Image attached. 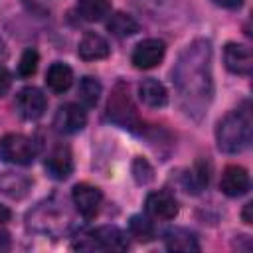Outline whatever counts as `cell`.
<instances>
[{"instance_id":"cell-1","label":"cell","mask_w":253,"mask_h":253,"mask_svg":"<svg viewBox=\"0 0 253 253\" xmlns=\"http://www.w3.org/2000/svg\"><path fill=\"white\" fill-rule=\"evenodd\" d=\"M172 79L184 113L200 121L208 111L213 95L211 45L208 40H194L182 49L178 61L174 63Z\"/></svg>"},{"instance_id":"cell-2","label":"cell","mask_w":253,"mask_h":253,"mask_svg":"<svg viewBox=\"0 0 253 253\" xmlns=\"http://www.w3.org/2000/svg\"><path fill=\"white\" fill-rule=\"evenodd\" d=\"M217 148L225 154L243 152L251 142V115L247 109L227 113L215 128Z\"/></svg>"},{"instance_id":"cell-3","label":"cell","mask_w":253,"mask_h":253,"mask_svg":"<svg viewBox=\"0 0 253 253\" xmlns=\"http://www.w3.org/2000/svg\"><path fill=\"white\" fill-rule=\"evenodd\" d=\"M73 249L79 251H125L128 249L126 235L117 225H103L85 233L73 241Z\"/></svg>"},{"instance_id":"cell-4","label":"cell","mask_w":253,"mask_h":253,"mask_svg":"<svg viewBox=\"0 0 253 253\" xmlns=\"http://www.w3.org/2000/svg\"><path fill=\"white\" fill-rule=\"evenodd\" d=\"M107 115L115 125H119L123 128L136 130L140 126V117L136 113V107L130 101L128 85L125 81H119L115 85L113 95H111V99L107 103Z\"/></svg>"},{"instance_id":"cell-5","label":"cell","mask_w":253,"mask_h":253,"mask_svg":"<svg viewBox=\"0 0 253 253\" xmlns=\"http://www.w3.org/2000/svg\"><path fill=\"white\" fill-rule=\"evenodd\" d=\"M0 158L4 162H10V164L26 166V164L34 162L36 146L28 136L10 132V134H4L0 138Z\"/></svg>"},{"instance_id":"cell-6","label":"cell","mask_w":253,"mask_h":253,"mask_svg":"<svg viewBox=\"0 0 253 253\" xmlns=\"http://www.w3.org/2000/svg\"><path fill=\"white\" fill-rule=\"evenodd\" d=\"M16 109L26 121H38L47 109V99L38 87H24L16 95Z\"/></svg>"},{"instance_id":"cell-7","label":"cell","mask_w":253,"mask_h":253,"mask_svg":"<svg viewBox=\"0 0 253 253\" xmlns=\"http://www.w3.org/2000/svg\"><path fill=\"white\" fill-rule=\"evenodd\" d=\"M164 53H166V45L162 40L156 38L142 40L140 43H136L132 51V65L136 69H152L162 61Z\"/></svg>"},{"instance_id":"cell-8","label":"cell","mask_w":253,"mask_h":253,"mask_svg":"<svg viewBox=\"0 0 253 253\" xmlns=\"http://www.w3.org/2000/svg\"><path fill=\"white\" fill-rule=\"evenodd\" d=\"M85 123H87V115L75 103L61 105L53 117V128L61 134H75L85 126Z\"/></svg>"},{"instance_id":"cell-9","label":"cell","mask_w":253,"mask_h":253,"mask_svg":"<svg viewBox=\"0 0 253 253\" xmlns=\"http://www.w3.org/2000/svg\"><path fill=\"white\" fill-rule=\"evenodd\" d=\"M71 198H73V204L77 208V211L91 219L99 213V208H101V202H103V194L97 186H91V184H77L71 192Z\"/></svg>"},{"instance_id":"cell-10","label":"cell","mask_w":253,"mask_h":253,"mask_svg":"<svg viewBox=\"0 0 253 253\" xmlns=\"http://www.w3.org/2000/svg\"><path fill=\"white\" fill-rule=\"evenodd\" d=\"M223 63L235 75H249L253 69V53L247 45L229 42L223 47Z\"/></svg>"},{"instance_id":"cell-11","label":"cell","mask_w":253,"mask_h":253,"mask_svg":"<svg viewBox=\"0 0 253 253\" xmlns=\"http://www.w3.org/2000/svg\"><path fill=\"white\" fill-rule=\"evenodd\" d=\"M144 208H146V213L152 215L154 219H174L178 215V202L174 200L172 194L162 190L148 194Z\"/></svg>"},{"instance_id":"cell-12","label":"cell","mask_w":253,"mask_h":253,"mask_svg":"<svg viewBox=\"0 0 253 253\" xmlns=\"http://www.w3.org/2000/svg\"><path fill=\"white\" fill-rule=\"evenodd\" d=\"M251 186V180H249V174L245 168L241 166H227L221 174V180H219V188L225 196L229 198H239L243 196Z\"/></svg>"},{"instance_id":"cell-13","label":"cell","mask_w":253,"mask_h":253,"mask_svg":"<svg viewBox=\"0 0 253 253\" xmlns=\"http://www.w3.org/2000/svg\"><path fill=\"white\" fill-rule=\"evenodd\" d=\"M45 170L53 180H65L73 172V156L67 146H55L45 158Z\"/></svg>"},{"instance_id":"cell-14","label":"cell","mask_w":253,"mask_h":253,"mask_svg":"<svg viewBox=\"0 0 253 253\" xmlns=\"http://www.w3.org/2000/svg\"><path fill=\"white\" fill-rule=\"evenodd\" d=\"M111 47L107 43V40L95 32H87L77 45V55L85 61H97V59H105L109 55Z\"/></svg>"},{"instance_id":"cell-15","label":"cell","mask_w":253,"mask_h":253,"mask_svg":"<svg viewBox=\"0 0 253 253\" xmlns=\"http://www.w3.org/2000/svg\"><path fill=\"white\" fill-rule=\"evenodd\" d=\"M32 188V180L20 172H2L0 174V192L12 200H22L28 196Z\"/></svg>"},{"instance_id":"cell-16","label":"cell","mask_w":253,"mask_h":253,"mask_svg":"<svg viewBox=\"0 0 253 253\" xmlns=\"http://www.w3.org/2000/svg\"><path fill=\"white\" fill-rule=\"evenodd\" d=\"M138 97L146 107L160 109L168 103V91L158 79H142L138 85Z\"/></svg>"},{"instance_id":"cell-17","label":"cell","mask_w":253,"mask_h":253,"mask_svg":"<svg viewBox=\"0 0 253 253\" xmlns=\"http://www.w3.org/2000/svg\"><path fill=\"white\" fill-rule=\"evenodd\" d=\"M45 83L53 93H65L73 83V71L67 63L55 61L49 65L45 73Z\"/></svg>"},{"instance_id":"cell-18","label":"cell","mask_w":253,"mask_h":253,"mask_svg":"<svg viewBox=\"0 0 253 253\" xmlns=\"http://www.w3.org/2000/svg\"><path fill=\"white\" fill-rule=\"evenodd\" d=\"M164 243H166V249L170 251H200L198 237L184 227H174L166 231Z\"/></svg>"},{"instance_id":"cell-19","label":"cell","mask_w":253,"mask_h":253,"mask_svg":"<svg viewBox=\"0 0 253 253\" xmlns=\"http://www.w3.org/2000/svg\"><path fill=\"white\" fill-rule=\"evenodd\" d=\"M107 30L117 38H128L138 32V22L130 14L115 12L107 22Z\"/></svg>"},{"instance_id":"cell-20","label":"cell","mask_w":253,"mask_h":253,"mask_svg":"<svg viewBox=\"0 0 253 253\" xmlns=\"http://www.w3.org/2000/svg\"><path fill=\"white\" fill-rule=\"evenodd\" d=\"M79 16L87 22H99L111 12V0H77Z\"/></svg>"},{"instance_id":"cell-21","label":"cell","mask_w":253,"mask_h":253,"mask_svg":"<svg viewBox=\"0 0 253 253\" xmlns=\"http://www.w3.org/2000/svg\"><path fill=\"white\" fill-rule=\"evenodd\" d=\"M101 91H103V87H101L99 79H95L91 75H85L79 81V91L77 93H79V99L85 107H95L99 97H101Z\"/></svg>"},{"instance_id":"cell-22","label":"cell","mask_w":253,"mask_h":253,"mask_svg":"<svg viewBox=\"0 0 253 253\" xmlns=\"http://www.w3.org/2000/svg\"><path fill=\"white\" fill-rule=\"evenodd\" d=\"M128 229L134 239L144 241V243L154 237V225L146 215H132L128 221Z\"/></svg>"},{"instance_id":"cell-23","label":"cell","mask_w":253,"mask_h":253,"mask_svg":"<svg viewBox=\"0 0 253 253\" xmlns=\"http://www.w3.org/2000/svg\"><path fill=\"white\" fill-rule=\"evenodd\" d=\"M130 172H132L134 182L140 184V186L150 184L152 178H154V170H152L150 162H148L146 158H140V156H136V158L132 160V168H130Z\"/></svg>"},{"instance_id":"cell-24","label":"cell","mask_w":253,"mask_h":253,"mask_svg":"<svg viewBox=\"0 0 253 253\" xmlns=\"http://www.w3.org/2000/svg\"><path fill=\"white\" fill-rule=\"evenodd\" d=\"M208 182H210V172L206 170L204 162H198L188 174V188H192V192L198 194L200 190H204L208 186Z\"/></svg>"},{"instance_id":"cell-25","label":"cell","mask_w":253,"mask_h":253,"mask_svg":"<svg viewBox=\"0 0 253 253\" xmlns=\"http://www.w3.org/2000/svg\"><path fill=\"white\" fill-rule=\"evenodd\" d=\"M38 63H40V55L36 49H26L20 57V63H18V73L22 77H30L36 73L38 69Z\"/></svg>"},{"instance_id":"cell-26","label":"cell","mask_w":253,"mask_h":253,"mask_svg":"<svg viewBox=\"0 0 253 253\" xmlns=\"http://www.w3.org/2000/svg\"><path fill=\"white\" fill-rule=\"evenodd\" d=\"M10 85H12V75H10V71L0 65V95H4V93L10 89Z\"/></svg>"},{"instance_id":"cell-27","label":"cell","mask_w":253,"mask_h":253,"mask_svg":"<svg viewBox=\"0 0 253 253\" xmlns=\"http://www.w3.org/2000/svg\"><path fill=\"white\" fill-rule=\"evenodd\" d=\"M217 6L227 8V10H239L243 6V0H213Z\"/></svg>"},{"instance_id":"cell-28","label":"cell","mask_w":253,"mask_h":253,"mask_svg":"<svg viewBox=\"0 0 253 253\" xmlns=\"http://www.w3.org/2000/svg\"><path fill=\"white\" fill-rule=\"evenodd\" d=\"M241 217H243V221H245V223H253V204H251V202H249V204H245Z\"/></svg>"},{"instance_id":"cell-29","label":"cell","mask_w":253,"mask_h":253,"mask_svg":"<svg viewBox=\"0 0 253 253\" xmlns=\"http://www.w3.org/2000/svg\"><path fill=\"white\" fill-rule=\"evenodd\" d=\"M10 215H12V211H10L6 206L0 204V223H6V221L10 219Z\"/></svg>"},{"instance_id":"cell-30","label":"cell","mask_w":253,"mask_h":253,"mask_svg":"<svg viewBox=\"0 0 253 253\" xmlns=\"http://www.w3.org/2000/svg\"><path fill=\"white\" fill-rule=\"evenodd\" d=\"M8 57V49H6V43L0 40V61H4Z\"/></svg>"}]
</instances>
